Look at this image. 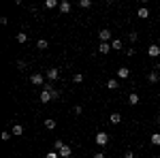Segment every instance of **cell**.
Here are the masks:
<instances>
[{
	"instance_id": "obj_1",
	"label": "cell",
	"mask_w": 160,
	"mask_h": 158,
	"mask_svg": "<svg viewBox=\"0 0 160 158\" xmlns=\"http://www.w3.org/2000/svg\"><path fill=\"white\" fill-rule=\"evenodd\" d=\"M30 84H32V85H45V84H47V81H45V75L32 73V75H30Z\"/></svg>"
},
{
	"instance_id": "obj_2",
	"label": "cell",
	"mask_w": 160,
	"mask_h": 158,
	"mask_svg": "<svg viewBox=\"0 0 160 158\" xmlns=\"http://www.w3.org/2000/svg\"><path fill=\"white\" fill-rule=\"evenodd\" d=\"M98 38H100V43H111L113 38H111V30L109 28H102L98 32Z\"/></svg>"
},
{
	"instance_id": "obj_3",
	"label": "cell",
	"mask_w": 160,
	"mask_h": 158,
	"mask_svg": "<svg viewBox=\"0 0 160 158\" xmlns=\"http://www.w3.org/2000/svg\"><path fill=\"white\" fill-rule=\"evenodd\" d=\"M58 154H60V158H71V156H73V147L64 143V145H62L60 150H58Z\"/></svg>"
},
{
	"instance_id": "obj_4",
	"label": "cell",
	"mask_w": 160,
	"mask_h": 158,
	"mask_svg": "<svg viewBox=\"0 0 160 158\" xmlns=\"http://www.w3.org/2000/svg\"><path fill=\"white\" fill-rule=\"evenodd\" d=\"M94 139H96V143H98V145H107V143H109V135L102 133V130H100V133H96V137H94Z\"/></svg>"
},
{
	"instance_id": "obj_5",
	"label": "cell",
	"mask_w": 160,
	"mask_h": 158,
	"mask_svg": "<svg viewBox=\"0 0 160 158\" xmlns=\"http://www.w3.org/2000/svg\"><path fill=\"white\" fill-rule=\"evenodd\" d=\"M58 77H60V69H47V81H58Z\"/></svg>"
},
{
	"instance_id": "obj_6",
	"label": "cell",
	"mask_w": 160,
	"mask_h": 158,
	"mask_svg": "<svg viewBox=\"0 0 160 158\" xmlns=\"http://www.w3.org/2000/svg\"><path fill=\"white\" fill-rule=\"evenodd\" d=\"M118 77H120V79H128V77H130V69H128V66H120V69H118Z\"/></svg>"
},
{
	"instance_id": "obj_7",
	"label": "cell",
	"mask_w": 160,
	"mask_h": 158,
	"mask_svg": "<svg viewBox=\"0 0 160 158\" xmlns=\"http://www.w3.org/2000/svg\"><path fill=\"white\" fill-rule=\"evenodd\" d=\"M38 100H41V103H49V100H53V98H51V92L49 90H43L41 96H38Z\"/></svg>"
},
{
	"instance_id": "obj_8",
	"label": "cell",
	"mask_w": 160,
	"mask_h": 158,
	"mask_svg": "<svg viewBox=\"0 0 160 158\" xmlns=\"http://www.w3.org/2000/svg\"><path fill=\"white\" fill-rule=\"evenodd\" d=\"M148 54H149V58H158V56H160V47H158V45H149Z\"/></svg>"
},
{
	"instance_id": "obj_9",
	"label": "cell",
	"mask_w": 160,
	"mask_h": 158,
	"mask_svg": "<svg viewBox=\"0 0 160 158\" xmlns=\"http://www.w3.org/2000/svg\"><path fill=\"white\" fill-rule=\"evenodd\" d=\"M109 122L113 124V126H115V124H120V122H122V115H120L118 111H113V113L109 115Z\"/></svg>"
},
{
	"instance_id": "obj_10",
	"label": "cell",
	"mask_w": 160,
	"mask_h": 158,
	"mask_svg": "<svg viewBox=\"0 0 160 158\" xmlns=\"http://www.w3.org/2000/svg\"><path fill=\"white\" fill-rule=\"evenodd\" d=\"M122 38H113V41H111V49H113V51H120V49H122Z\"/></svg>"
},
{
	"instance_id": "obj_11",
	"label": "cell",
	"mask_w": 160,
	"mask_h": 158,
	"mask_svg": "<svg viewBox=\"0 0 160 158\" xmlns=\"http://www.w3.org/2000/svg\"><path fill=\"white\" fill-rule=\"evenodd\" d=\"M137 15H139L141 19H148V17H149V9H148V7H141V9L137 11Z\"/></svg>"
},
{
	"instance_id": "obj_12",
	"label": "cell",
	"mask_w": 160,
	"mask_h": 158,
	"mask_svg": "<svg viewBox=\"0 0 160 158\" xmlns=\"http://www.w3.org/2000/svg\"><path fill=\"white\" fill-rule=\"evenodd\" d=\"M158 77H160L158 71H152V73L148 75V81H149V84H158Z\"/></svg>"
},
{
	"instance_id": "obj_13",
	"label": "cell",
	"mask_w": 160,
	"mask_h": 158,
	"mask_svg": "<svg viewBox=\"0 0 160 158\" xmlns=\"http://www.w3.org/2000/svg\"><path fill=\"white\" fill-rule=\"evenodd\" d=\"M111 51V43H100L98 45V54H109Z\"/></svg>"
},
{
	"instance_id": "obj_14",
	"label": "cell",
	"mask_w": 160,
	"mask_h": 158,
	"mask_svg": "<svg viewBox=\"0 0 160 158\" xmlns=\"http://www.w3.org/2000/svg\"><path fill=\"white\" fill-rule=\"evenodd\" d=\"M58 9H60L62 13H71L73 7H71V2H66V0H64V2H60V7H58Z\"/></svg>"
},
{
	"instance_id": "obj_15",
	"label": "cell",
	"mask_w": 160,
	"mask_h": 158,
	"mask_svg": "<svg viewBox=\"0 0 160 158\" xmlns=\"http://www.w3.org/2000/svg\"><path fill=\"white\" fill-rule=\"evenodd\" d=\"M107 88H109V90H118V88H120V81L113 77V79H109V81H107Z\"/></svg>"
},
{
	"instance_id": "obj_16",
	"label": "cell",
	"mask_w": 160,
	"mask_h": 158,
	"mask_svg": "<svg viewBox=\"0 0 160 158\" xmlns=\"http://www.w3.org/2000/svg\"><path fill=\"white\" fill-rule=\"evenodd\" d=\"M13 135H15V137L24 135V126H22V124H13Z\"/></svg>"
},
{
	"instance_id": "obj_17",
	"label": "cell",
	"mask_w": 160,
	"mask_h": 158,
	"mask_svg": "<svg viewBox=\"0 0 160 158\" xmlns=\"http://www.w3.org/2000/svg\"><path fill=\"white\" fill-rule=\"evenodd\" d=\"M149 141H152V145H160V133L149 135Z\"/></svg>"
},
{
	"instance_id": "obj_18",
	"label": "cell",
	"mask_w": 160,
	"mask_h": 158,
	"mask_svg": "<svg viewBox=\"0 0 160 158\" xmlns=\"http://www.w3.org/2000/svg\"><path fill=\"white\" fill-rule=\"evenodd\" d=\"M128 103H130V105H139V94H137V92H130V96H128Z\"/></svg>"
},
{
	"instance_id": "obj_19",
	"label": "cell",
	"mask_w": 160,
	"mask_h": 158,
	"mask_svg": "<svg viewBox=\"0 0 160 158\" xmlns=\"http://www.w3.org/2000/svg\"><path fill=\"white\" fill-rule=\"evenodd\" d=\"M56 7H60L58 0H45V9H56Z\"/></svg>"
},
{
	"instance_id": "obj_20",
	"label": "cell",
	"mask_w": 160,
	"mask_h": 158,
	"mask_svg": "<svg viewBox=\"0 0 160 158\" xmlns=\"http://www.w3.org/2000/svg\"><path fill=\"white\" fill-rule=\"evenodd\" d=\"M17 43H22V45L28 43V34L26 32H17Z\"/></svg>"
},
{
	"instance_id": "obj_21",
	"label": "cell",
	"mask_w": 160,
	"mask_h": 158,
	"mask_svg": "<svg viewBox=\"0 0 160 158\" xmlns=\"http://www.w3.org/2000/svg\"><path fill=\"white\" fill-rule=\"evenodd\" d=\"M56 126H58L56 120H45V128H47V130H56Z\"/></svg>"
},
{
	"instance_id": "obj_22",
	"label": "cell",
	"mask_w": 160,
	"mask_h": 158,
	"mask_svg": "<svg viewBox=\"0 0 160 158\" xmlns=\"http://www.w3.org/2000/svg\"><path fill=\"white\" fill-rule=\"evenodd\" d=\"M79 7L81 9H90L92 7V0H79Z\"/></svg>"
},
{
	"instance_id": "obj_23",
	"label": "cell",
	"mask_w": 160,
	"mask_h": 158,
	"mask_svg": "<svg viewBox=\"0 0 160 158\" xmlns=\"http://www.w3.org/2000/svg\"><path fill=\"white\" fill-rule=\"evenodd\" d=\"M37 47H38V49H47V47H49V43H47L45 38H41V41L37 43Z\"/></svg>"
},
{
	"instance_id": "obj_24",
	"label": "cell",
	"mask_w": 160,
	"mask_h": 158,
	"mask_svg": "<svg viewBox=\"0 0 160 158\" xmlns=\"http://www.w3.org/2000/svg\"><path fill=\"white\" fill-rule=\"evenodd\" d=\"M73 81H75V84H83V75H81V73H75L73 75Z\"/></svg>"
},
{
	"instance_id": "obj_25",
	"label": "cell",
	"mask_w": 160,
	"mask_h": 158,
	"mask_svg": "<svg viewBox=\"0 0 160 158\" xmlns=\"http://www.w3.org/2000/svg\"><path fill=\"white\" fill-rule=\"evenodd\" d=\"M51 98H53V100H58V98H60V90H56V88H53V90H51Z\"/></svg>"
},
{
	"instance_id": "obj_26",
	"label": "cell",
	"mask_w": 160,
	"mask_h": 158,
	"mask_svg": "<svg viewBox=\"0 0 160 158\" xmlns=\"http://www.w3.org/2000/svg\"><path fill=\"white\" fill-rule=\"evenodd\" d=\"M0 139H2V141H9V139H11V133H9V130H4V133L0 135Z\"/></svg>"
},
{
	"instance_id": "obj_27",
	"label": "cell",
	"mask_w": 160,
	"mask_h": 158,
	"mask_svg": "<svg viewBox=\"0 0 160 158\" xmlns=\"http://www.w3.org/2000/svg\"><path fill=\"white\" fill-rule=\"evenodd\" d=\"M75 115H81V113H83V107H81V105H75Z\"/></svg>"
},
{
	"instance_id": "obj_28",
	"label": "cell",
	"mask_w": 160,
	"mask_h": 158,
	"mask_svg": "<svg viewBox=\"0 0 160 158\" xmlns=\"http://www.w3.org/2000/svg\"><path fill=\"white\" fill-rule=\"evenodd\" d=\"M62 145H64V141H60V139H56V143H53V150L58 152V150H60Z\"/></svg>"
},
{
	"instance_id": "obj_29",
	"label": "cell",
	"mask_w": 160,
	"mask_h": 158,
	"mask_svg": "<svg viewBox=\"0 0 160 158\" xmlns=\"http://www.w3.org/2000/svg\"><path fill=\"white\" fill-rule=\"evenodd\" d=\"M45 158H60V154H58V152L53 150V152H49V154H47V156H45Z\"/></svg>"
},
{
	"instance_id": "obj_30",
	"label": "cell",
	"mask_w": 160,
	"mask_h": 158,
	"mask_svg": "<svg viewBox=\"0 0 160 158\" xmlns=\"http://www.w3.org/2000/svg\"><path fill=\"white\" fill-rule=\"evenodd\" d=\"M128 38H130V43H135V41H137V32H130V34H128Z\"/></svg>"
},
{
	"instance_id": "obj_31",
	"label": "cell",
	"mask_w": 160,
	"mask_h": 158,
	"mask_svg": "<svg viewBox=\"0 0 160 158\" xmlns=\"http://www.w3.org/2000/svg\"><path fill=\"white\" fill-rule=\"evenodd\" d=\"M124 158H135V154H132V152H126V154H124Z\"/></svg>"
},
{
	"instance_id": "obj_32",
	"label": "cell",
	"mask_w": 160,
	"mask_h": 158,
	"mask_svg": "<svg viewBox=\"0 0 160 158\" xmlns=\"http://www.w3.org/2000/svg\"><path fill=\"white\" fill-rule=\"evenodd\" d=\"M94 158H105V154H102V152H96V154H94Z\"/></svg>"
},
{
	"instance_id": "obj_33",
	"label": "cell",
	"mask_w": 160,
	"mask_h": 158,
	"mask_svg": "<svg viewBox=\"0 0 160 158\" xmlns=\"http://www.w3.org/2000/svg\"><path fill=\"white\" fill-rule=\"evenodd\" d=\"M156 71H158V73H160V62H158V64H156Z\"/></svg>"
},
{
	"instance_id": "obj_34",
	"label": "cell",
	"mask_w": 160,
	"mask_h": 158,
	"mask_svg": "<svg viewBox=\"0 0 160 158\" xmlns=\"http://www.w3.org/2000/svg\"><path fill=\"white\" fill-rule=\"evenodd\" d=\"M156 124H158V128H160V118H158V122H156Z\"/></svg>"
},
{
	"instance_id": "obj_35",
	"label": "cell",
	"mask_w": 160,
	"mask_h": 158,
	"mask_svg": "<svg viewBox=\"0 0 160 158\" xmlns=\"http://www.w3.org/2000/svg\"><path fill=\"white\" fill-rule=\"evenodd\" d=\"M158 84H160V77H158Z\"/></svg>"
}]
</instances>
